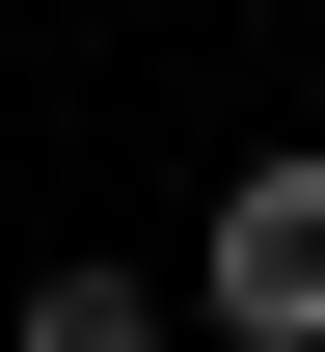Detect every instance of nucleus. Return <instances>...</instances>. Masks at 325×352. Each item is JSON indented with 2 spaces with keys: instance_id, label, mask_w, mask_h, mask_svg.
<instances>
[{
  "instance_id": "nucleus-1",
  "label": "nucleus",
  "mask_w": 325,
  "mask_h": 352,
  "mask_svg": "<svg viewBox=\"0 0 325 352\" xmlns=\"http://www.w3.org/2000/svg\"><path fill=\"white\" fill-rule=\"evenodd\" d=\"M190 298H217V352H325V135L217 190V271H190Z\"/></svg>"
},
{
  "instance_id": "nucleus-2",
  "label": "nucleus",
  "mask_w": 325,
  "mask_h": 352,
  "mask_svg": "<svg viewBox=\"0 0 325 352\" xmlns=\"http://www.w3.org/2000/svg\"><path fill=\"white\" fill-rule=\"evenodd\" d=\"M0 352H163V298H136V271H27V325H0Z\"/></svg>"
}]
</instances>
